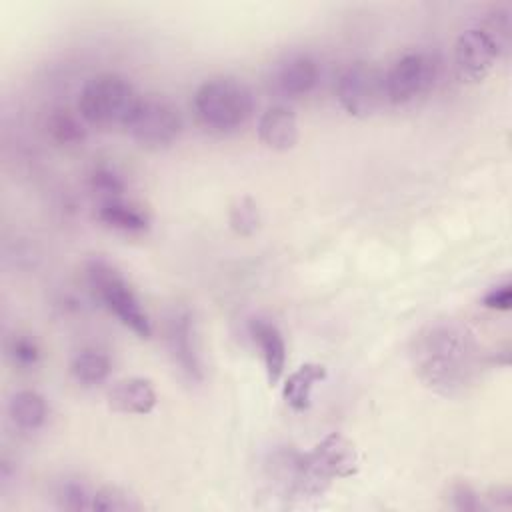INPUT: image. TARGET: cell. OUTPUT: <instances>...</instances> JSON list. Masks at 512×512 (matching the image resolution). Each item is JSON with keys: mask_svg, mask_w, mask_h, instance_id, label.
I'll return each instance as SVG.
<instances>
[{"mask_svg": "<svg viewBox=\"0 0 512 512\" xmlns=\"http://www.w3.org/2000/svg\"><path fill=\"white\" fill-rule=\"evenodd\" d=\"M258 136L272 150H290L298 142V120L288 106H270L258 120Z\"/></svg>", "mask_w": 512, "mask_h": 512, "instance_id": "cell-14", "label": "cell"}, {"mask_svg": "<svg viewBox=\"0 0 512 512\" xmlns=\"http://www.w3.org/2000/svg\"><path fill=\"white\" fill-rule=\"evenodd\" d=\"M450 502H452V508L460 512H476L484 508V496L478 494L466 482H458L450 488Z\"/></svg>", "mask_w": 512, "mask_h": 512, "instance_id": "cell-25", "label": "cell"}, {"mask_svg": "<svg viewBox=\"0 0 512 512\" xmlns=\"http://www.w3.org/2000/svg\"><path fill=\"white\" fill-rule=\"evenodd\" d=\"M110 370V358L100 350H82L70 362L72 376L84 386L102 384L110 376Z\"/></svg>", "mask_w": 512, "mask_h": 512, "instance_id": "cell-18", "label": "cell"}, {"mask_svg": "<svg viewBox=\"0 0 512 512\" xmlns=\"http://www.w3.org/2000/svg\"><path fill=\"white\" fill-rule=\"evenodd\" d=\"M48 132L58 144H78L86 138V130L78 116H74L70 110H54L48 116Z\"/></svg>", "mask_w": 512, "mask_h": 512, "instance_id": "cell-20", "label": "cell"}, {"mask_svg": "<svg viewBox=\"0 0 512 512\" xmlns=\"http://www.w3.org/2000/svg\"><path fill=\"white\" fill-rule=\"evenodd\" d=\"M194 112L208 130L232 132L252 118L254 96L238 78H210L202 82L194 94Z\"/></svg>", "mask_w": 512, "mask_h": 512, "instance_id": "cell-3", "label": "cell"}, {"mask_svg": "<svg viewBox=\"0 0 512 512\" xmlns=\"http://www.w3.org/2000/svg\"><path fill=\"white\" fill-rule=\"evenodd\" d=\"M482 306L490 308V310H500L506 312L512 308V286L510 282H502L492 286L484 296H482Z\"/></svg>", "mask_w": 512, "mask_h": 512, "instance_id": "cell-26", "label": "cell"}, {"mask_svg": "<svg viewBox=\"0 0 512 512\" xmlns=\"http://www.w3.org/2000/svg\"><path fill=\"white\" fill-rule=\"evenodd\" d=\"M248 332L260 350L268 382L276 384L286 368V342L282 338L280 328L268 318L258 316L250 320Z\"/></svg>", "mask_w": 512, "mask_h": 512, "instance_id": "cell-11", "label": "cell"}, {"mask_svg": "<svg viewBox=\"0 0 512 512\" xmlns=\"http://www.w3.org/2000/svg\"><path fill=\"white\" fill-rule=\"evenodd\" d=\"M140 94L120 74H98L90 78L78 100L80 116L92 126H126Z\"/></svg>", "mask_w": 512, "mask_h": 512, "instance_id": "cell-4", "label": "cell"}, {"mask_svg": "<svg viewBox=\"0 0 512 512\" xmlns=\"http://www.w3.org/2000/svg\"><path fill=\"white\" fill-rule=\"evenodd\" d=\"M260 226V212L252 198H240L230 208V228L240 236H250Z\"/></svg>", "mask_w": 512, "mask_h": 512, "instance_id": "cell-22", "label": "cell"}, {"mask_svg": "<svg viewBox=\"0 0 512 512\" xmlns=\"http://www.w3.org/2000/svg\"><path fill=\"white\" fill-rule=\"evenodd\" d=\"M438 64L428 52L414 50L400 56L388 72H384L386 98L392 104H406L426 94L436 80Z\"/></svg>", "mask_w": 512, "mask_h": 512, "instance_id": "cell-8", "label": "cell"}, {"mask_svg": "<svg viewBox=\"0 0 512 512\" xmlns=\"http://www.w3.org/2000/svg\"><path fill=\"white\" fill-rule=\"evenodd\" d=\"M88 182H90V188L102 198V202L122 198L124 188H126L122 176L108 164L94 166L88 176Z\"/></svg>", "mask_w": 512, "mask_h": 512, "instance_id": "cell-21", "label": "cell"}, {"mask_svg": "<svg viewBox=\"0 0 512 512\" xmlns=\"http://www.w3.org/2000/svg\"><path fill=\"white\" fill-rule=\"evenodd\" d=\"M166 348L172 356V362L190 382H202L204 364L196 338V322L190 310L180 308L168 316L166 322Z\"/></svg>", "mask_w": 512, "mask_h": 512, "instance_id": "cell-10", "label": "cell"}, {"mask_svg": "<svg viewBox=\"0 0 512 512\" xmlns=\"http://www.w3.org/2000/svg\"><path fill=\"white\" fill-rule=\"evenodd\" d=\"M326 378V368L316 362H306L298 366L284 382L282 396L284 402L294 412H304L310 406V396L316 384H320Z\"/></svg>", "mask_w": 512, "mask_h": 512, "instance_id": "cell-15", "label": "cell"}, {"mask_svg": "<svg viewBox=\"0 0 512 512\" xmlns=\"http://www.w3.org/2000/svg\"><path fill=\"white\" fill-rule=\"evenodd\" d=\"M124 128L138 144L146 148H164L178 138L182 130V118L178 108H174L168 100L140 96Z\"/></svg>", "mask_w": 512, "mask_h": 512, "instance_id": "cell-7", "label": "cell"}, {"mask_svg": "<svg viewBox=\"0 0 512 512\" xmlns=\"http://www.w3.org/2000/svg\"><path fill=\"white\" fill-rule=\"evenodd\" d=\"M92 496H94V492H90V488L78 480L62 482L56 492L58 506L62 510H72V512L92 510Z\"/></svg>", "mask_w": 512, "mask_h": 512, "instance_id": "cell-23", "label": "cell"}, {"mask_svg": "<svg viewBox=\"0 0 512 512\" xmlns=\"http://www.w3.org/2000/svg\"><path fill=\"white\" fill-rule=\"evenodd\" d=\"M88 282L104 308L114 314L138 338H150L152 324L136 292L122 272L104 258H94L86 268Z\"/></svg>", "mask_w": 512, "mask_h": 512, "instance_id": "cell-5", "label": "cell"}, {"mask_svg": "<svg viewBox=\"0 0 512 512\" xmlns=\"http://www.w3.org/2000/svg\"><path fill=\"white\" fill-rule=\"evenodd\" d=\"M8 356L22 368H34L40 362V346L32 336L14 334L8 342Z\"/></svg>", "mask_w": 512, "mask_h": 512, "instance_id": "cell-24", "label": "cell"}, {"mask_svg": "<svg viewBox=\"0 0 512 512\" xmlns=\"http://www.w3.org/2000/svg\"><path fill=\"white\" fill-rule=\"evenodd\" d=\"M278 464L282 476L288 478V492L296 496H318L332 480L354 476L360 456L352 440L340 432H330L308 452L280 454Z\"/></svg>", "mask_w": 512, "mask_h": 512, "instance_id": "cell-2", "label": "cell"}, {"mask_svg": "<svg viewBox=\"0 0 512 512\" xmlns=\"http://www.w3.org/2000/svg\"><path fill=\"white\" fill-rule=\"evenodd\" d=\"M92 510L98 512H138L142 502L124 488L102 486L92 496Z\"/></svg>", "mask_w": 512, "mask_h": 512, "instance_id": "cell-19", "label": "cell"}, {"mask_svg": "<svg viewBox=\"0 0 512 512\" xmlns=\"http://www.w3.org/2000/svg\"><path fill=\"white\" fill-rule=\"evenodd\" d=\"M318 64L308 54H294L286 58L274 76L278 92L288 98H300L310 94L318 84Z\"/></svg>", "mask_w": 512, "mask_h": 512, "instance_id": "cell-13", "label": "cell"}, {"mask_svg": "<svg viewBox=\"0 0 512 512\" xmlns=\"http://www.w3.org/2000/svg\"><path fill=\"white\" fill-rule=\"evenodd\" d=\"M336 98L350 116H372L388 100L384 72L368 62L350 64L336 80Z\"/></svg>", "mask_w": 512, "mask_h": 512, "instance_id": "cell-6", "label": "cell"}, {"mask_svg": "<svg viewBox=\"0 0 512 512\" xmlns=\"http://www.w3.org/2000/svg\"><path fill=\"white\" fill-rule=\"evenodd\" d=\"M156 400L158 398L152 382L140 376L122 378L108 390L110 408L122 414H150L156 406Z\"/></svg>", "mask_w": 512, "mask_h": 512, "instance_id": "cell-12", "label": "cell"}, {"mask_svg": "<svg viewBox=\"0 0 512 512\" xmlns=\"http://www.w3.org/2000/svg\"><path fill=\"white\" fill-rule=\"evenodd\" d=\"M412 358L418 376L442 394H452L468 384L476 368L472 336L454 322L426 326L414 340Z\"/></svg>", "mask_w": 512, "mask_h": 512, "instance_id": "cell-1", "label": "cell"}, {"mask_svg": "<svg viewBox=\"0 0 512 512\" xmlns=\"http://www.w3.org/2000/svg\"><path fill=\"white\" fill-rule=\"evenodd\" d=\"M10 420L26 432H34L44 426L48 416V406L42 394L34 390H20L8 402Z\"/></svg>", "mask_w": 512, "mask_h": 512, "instance_id": "cell-17", "label": "cell"}, {"mask_svg": "<svg viewBox=\"0 0 512 512\" xmlns=\"http://www.w3.org/2000/svg\"><path fill=\"white\" fill-rule=\"evenodd\" d=\"M98 220L104 226L114 228L118 232H126V234H140L148 230V224H150L148 216L140 208L124 202L122 198L100 202Z\"/></svg>", "mask_w": 512, "mask_h": 512, "instance_id": "cell-16", "label": "cell"}, {"mask_svg": "<svg viewBox=\"0 0 512 512\" xmlns=\"http://www.w3.org/2000/svg\"><path fill=\"white\" fill-rule=\"evenodd\" d=\"M502 50L504 42L486 26L468 28L458 36L454 46L458 72L468 80H482L494 70Z\"/></svg>", "mask_w": 512, "mask_h": 512, "instance_id": "cell-9", "label": "cell"}]
</instances>
